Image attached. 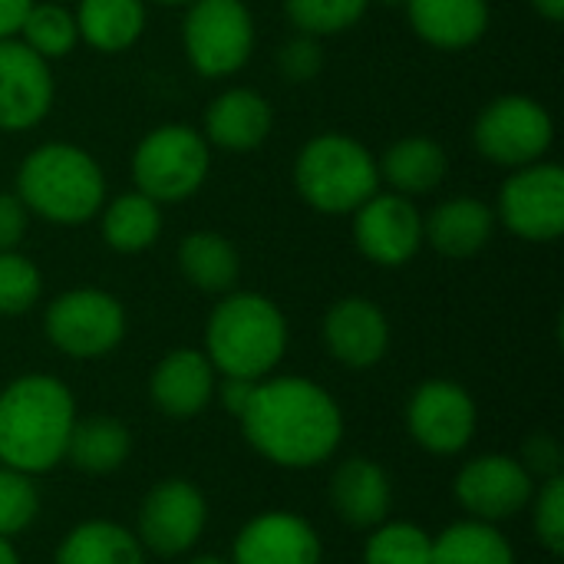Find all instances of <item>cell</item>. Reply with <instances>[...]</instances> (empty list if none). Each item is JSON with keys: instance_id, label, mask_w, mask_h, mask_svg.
I'll return each mask as SVG.
<instances>
[{"instance_id": "obj_30", "label": "cell", "mask_w": 564, "mask_h": 564, "mask_svg": "<svg viewBox=\"0 0 564 564\" xmlns=\"http://www.w3.org/2000/svg\"><path fill=\"white\" fill-rule=\"evenodd\" d=\"M17 40L23 46H30L36 56L50 59H63L73 53V46L79 43V30H76V17L73 10H66L63 3L53 0H36L30 7V13L20 23Z\"/></svg>"}, {"instance_id": "obj_7", "label": "cell", "mask_w": 564, "mask_h": 564, "mask_svg": "<svg viewBox=\"0 0 564 564\" xmlns=\"http://www.w3.org/2000/svg\"><path fill=\"white\" fill-rule=\"evenodd\" d=\"M182 46L195 73L231 76L254 53V17L245 0H192L182 20Z\"/></svg>"}, {"instance_id": "obj_25", "label": "cell", "mask_w": 564, "mask_h": 564, "mask_svg": "<svg viewBox=\"0 0 564 564\" xmlns=\"http://www.w3.org/2000/svg\"><path fill=\"white\" fill-rule=\"evenodd\" d=\"M377 165H380V175L390 185V192L416 198V195L433 192L446 178L449 159L440 142H433L426 135H406V139L393 142Z\"/></svg>"}, {"instance_id": "obj_20", "label": "cell", "mask_w": 564, "mask_h": 564, "mask_svg": "<svg viewBox=\"0 0 564 564\" xmlns=\"http://www.w3.org/2000/svg\"><path fill=\"white\" fill-rule=\"evenodd\" d=\"M274 126L271 102L248 86L225 89L205 109V142L228 149V152H251L258 149Z\"/></svg>"}, {"instance_id": "obj_44", "label": "cell", "mask_w": 564, "mask_h": 564, "mask_svg": "<svg viewBox=\"0 0 564 564\" xmlns=\"http://www.w3.org/2000/svg\"><path fill=\"white\" fill-rule=\"evenodd\" d=\"M383 3H387V7H403L406 0H383Z\"/></svg>"}, {"instance_id": "obj_31", "label": "cell", "mask_w": 564, "mask_h": 564, "mask_svg": "<svg viewBox=\"0 0 564 564\" xmlns=\"http://www.w3.org/2000/svg\"><path fill=\"white\" fill-rule=\"evenodd\" d=\"M433 535L413 522H380L364 545V564H430Z\"/></svg>"}, {"instance_id": "obj_2", "label": "cell", "mask_w": 564, "mask_h": 564, "mask_svg": "<svg viewBox=\"0 0 564 564\" xmlns=\"http://www.w3.org/2000/svg\"><path fill=\"white\" fill-rule=\"evenodd\" d=\"M76 400L53 373H23L0 390V466L46 476L66 459Z\"/></svg>"}, {"instance_id": "obj_14", "label": "cell", "mask_w": 564, "mask_h": 564, "mask_svg": "<svg viewBox=\"0 0 564 564\" xmlns=\"http://www.w3.org/2000/svg\"><path fill=\"white\" fill-rule=\"evenodd\" d=\"M354 241L370 264L403 268L423 248V215L406 195L373 192L354 212Z\"/></svg>"}, {"instance_id": "obj_22", "label": "cell", "mask_w": 564, "mask_h": 564, "mask_svg": "<svg viewBox=\"0 0 564 564\" xmlns=\"http://www.w3.org/2000/svg\"><path fill=\"white\" fill-rule=\"evenodd\" d=\"M413 33L436 50H466L489 30V0H406Z\"/></svg>"}, {"instance_id": "obj_17", "label": "cell", "mask_w": 564, "mask_h": 564, "mask_svg": "<svg viewBox=\"0 0 564 564\" xmlns=\"http://www.w3.org/2000/svg\"><path fill=\"white\" fill-rule=\"evenodd\" d=\"M324 347L347 370H370L390 350V321L370 297H340L324 314Z\"/></svg>"}, {"instance_id": "obj_6", "label": "cell", "mask_w": 564, "mask_h": 564, "mask_svg": "<svg viewBox=\"0 0 564 564\" xmlns=\"http://www.w3.org/2000/svg\"><path fill=\"white\" fill-rule=\"evenodd\" d=\"M212 169V145L205 135L185 122H165L152 129L132 152L135 192L159 205L192 198Z\"/></svg>"}, {"instance_id": "obj_42", "label": "cell", "mask_w": 564, "mask_h": 564, "mask_svg": "<svg viewBox=\"0 0 564 564\" xmlns=\"http://www.w3.org/2000/svg\"><path fill=\"white\" fill-rule=\"evenodd\" d=\"M188 564H231V562H225V558H215V555H198V558H192Z\"/></svg>"}, {"instance_id": "obj_5", "label": "cell", "mask_w": 564, "mask_h": 564, "mask_svg": "<svg viewBox=\"0 0 564 564\" xmlns=\"http://www.w3.org/2000/svg\"><path fill=\"white\" fill-rule=\"evenodd\" d=\"M294 188L321 215H354L380 192V165L357 139L321 132L307 139L294 159Z\"/></svg>"}, {"instance_id": "obj_37", "label": "cell", "mask_w": 564, "mask_h": 564, "mask_svg": "<svg viewBox=\"0 0 564 564\" xmlns=\"http://www.w3.org/2000/svg\"><path fill=\"white\" fill-rule=\"evenodd\" d=\"M522 466L535 476V479H552V476H562V446L555 436H532L525 453H522Z\"/></svg>"}, {"instance_id": "obj_9", "label": "cell", "mask_w": 564, "mask_h": 564, "mask_svg": "<svg viewBox=\"0 0 564 564\" xmlns=\"http://www.w3.org/2000/svg\"><path fill=\"white\" fill-rule=\"evenodd\" d=\"M552 139H555V122L549 109L539 99L519 93L492 99L473 126V142L479 155L502 169H522L542 162L545 152L552 149Z\"/></svg>"}, {"instance_id": "obj_41", "label": "cell", "mask_w": 564, "mask_h": 564, "mask_svg": "<svg viewBox=\"0 0 564 564\" xmlns=\"http://www.w3.org/2000/svg\"><path fill=\"white\" fill-rule=\"evenodd\" d=\"M0 564H20V555L13 549V539H3V535H0Z\"/></svg>"}, {"instance_id": "obj_19", "label": "cell", "mask_w": 564, "mask_h": 564, "mask_svg": "<svg viewBox=\"0 0 564 564\" xmlns=\"http://www.w3.org/2000/svg\"><path fill=\"white\" fill-rule=\"evenodd\" d=\"M330 506L344 525L370 532L390 519L393 482L380 463L367 456H350L330 476Z\"/></svg>"}, {"instance_id": "obj_23", "label": "cell", "mask_w": 564, "mask_h": 564, "mask_svg": "<svg viewBox=\"0 0 564 564\" xmlns=\"http://www.w3.org/2000/svg\"><path fill=\"white\" fill-rule=\"evenodd\" d=\"M132 456V433L122 420L116 416H76L69 443H66V459L76 473L86 476H112L119 473Z\"/></svg>"}, {"instance_id": "obj_34", "label": "cell", "mask_w": 564, "mask_h": 564, "mask_svg": "<svg viewBox=\"0 0 564 564\" xmlns=\"http://www.w3.org/2000/svg\"><path fill=\"white\" fill-rule=\"evenodd\" d=\"M40 516V489L33 476L0 466V535L17 539Z\"/></svg>"}, {"instance_id": "obj_40", "label": "cell", "mask_w": 564, "mask_h": 564, "mask_svg": "<svg viewBox=\"0 0 564 564\" xmlns=\"http://www.w3.org/2000/svg\"><path fill=\"white\" fill-rule=\"evenodd\" d=\"M532 7H535L549 23H562L564 20V0H532Z\"/></svg>"}, {"instance_id": "obj_8", "label": "cell", "mask_w": 564, "mask_h": 564, "mask_svg": "<svg viewBox=\"0 0 564 564\" xmlns=\"http://www.w3.org/2000/svg\"><path fill=\"white\" fill-rule=\"evenodd\" d=\"M46 340L69 360H99L126 337V307L102 288H73L43 314Z\"/></svg>"}, {"instance_id": "obj_1", "label": "cell", "mask_w": 564, "mask_h": 564, "mask_svg": "<svg viewBox=\"0 0 564 564\" xmlns=\"http://www.w3.org/2000/svg\"><path fill=\"white\" fill-rule=\"evenodd\" d=\"M245 443L278 469L307 473L344 443L340 403L307 377H264L238 413Z\"/></svg>"}, {"instance_id": "obj_33", "label": "cell", "mask_w": 564, "mask_h": 564, "mask_svg": "<svg viewBox=\"0 0 564 564\" xmlns=\"http://www.w3.org/2000/svg\"><path fill=\"white\" fill-rule=\"evenodd\" d=\"M43 294L40 268L20 251H0V317H20L33 311Z\"/></svg>"}, {"instance_id": "obj_36", "label": "cell", "mask_w": 564, "mask_h": 564, "mask_svg": "<svg viewBox=\"0 0 564 564\" xmlns=\"http://www.w3.org/2000/svg\"><path fill=\"white\" fill-rule=\"evenodd\" d=\"M278 69L288 83H311L324 69V50L317 36L297 33L278 53Z\"/></svg>"}, {"instance_id": "obj_21", "label": "cell", "mask_w": 564, "mask_h": 564, "mask_svg": "<svg viewBox=\"0 0 564 564\" xmlns=\"http://www.w3.org/2000/svg\"><path fill=\"white\" fill-rule=\"evenodd\" d=\"M496 231V208L479 198L459 195L440 202L423 218V241H430L443 258H473L479 254Z\"/></svg>"}, {"instance_id": "obj_28", "label": "cell", "mask_w": 564, "mask_h": 564, "mask_svg": "<svg viewBox=\"0 0 564 564\" xmlns=\"http://www.w3.org/2000/svg\"><path fill=\"white\" fill-rule=\"evenodd\" d=\"M99 231L119 254L149 251L162 235V205L142 192H126L99 208Z\"/></svg>"}, {"instance_id": "obj_32", "label": "cell", "mask_w": 564, "mask_h": 564, "mask_svg": "<svg viewBox=\"0 0 564 564\" xmlns=\"http://www.w3.org/2000/svg\"><path fill=\"white\" fill-rule=\"evenodd\" d=\"M370 0H284V13L297 33L307 36H337L357 26Z\"/></svg>"}, {"instance_id": "obj_29", "label": "cell", "mask_w": 564, "mask_h": 564, "mask_svg": "<svg viewBox=\"0 0 564 564\" xmlns=\"http://www.w3.org/2000/svg\"><path fill=\"white\" fill-rule=\"evenodd\" d=\"M430 564H519L512 542L502 535L499 525L463 519L443 529L433 539V562Z\"/></svg>"}, {"instance_id": "obj_4", "label": "cell", "mask_w": 564, "mask_h": 564, "mask_svg": "<svg viewBox=\"0 0 564 564\" xmlns=\"http://www.w3.org/2000/svg\"><path fill=\"white\" fill-rule=\"evenodd\" d=\"M17 198L50 225H86L106 205V175L86 149L43 142L17 169Z\"/></svg>"}, {"instance_id": "obj_12", "label": "cell", "mask_w": 564, "mask_h": 564, "mask_svg": "<svg viewBox=\"0 0 564 564\" xmlns=\"http://www.w3.org/2000/svg\"><path fill=\"white\" fill-rule=\"evenodd\" d=\"M535 486L539 479L522 466V459L506 453H486L469 459L456 473L453 496L469 519L502 525L529 509Z\"/></svg>"}, {"instance_id": "obj_24", "label": "cell", "mask_w": 564, "mask_h": 564, "mask_svg": "<svg viewBox=\"0 0 564 564\" xmlns=\"http://www.w3.org/2000/svg\"><path fill=\"white\" fill-rule=\"evenodd\" d=\"M53 564H145V549L132 529L109 519H89L63 535Z\"/></svg>"}, {"instance_id": "obj_16", "label": "cell", "mask_w": 564, "mask_h": 564, "mask_svg": "<svg viewBox=\"0 0 564 564\" xmlns=\"http://www.w3.org/2000/svg\"><path fill=\"white\" fill-rule=\"evenodd\" d=\"M324 542L317 529L288 509H268L248 519L235 542L231 564H321Z\"/></svg>"}, {"instance_id": "obj_35", "label": "cell", "mask_w": 564, "mask_h": 564, "mask_svg": "<svg viewBox=\"0 0 564 564\" xmlns=\"http://www.w3.org/2000/svg\"><path fill=\"white\" fill-rule=\"evenodd\" d=\"M529 509H532V529L539 545L555 558L564 555V476L542 479L535 486Z\"/></svg>"}, {"instance_id": "obj_26", "label": "cell", "mask_w": 564, "mask_h": 564, "mask_svg": "<svg viewBox=\"0 0 564 564\" xmlns=\"http://www.w3.org/2000/svg\"><path fill=\"white\" fill-rule=\"evenodd\" d=\"M178 271L192 288L221 297L241 278V254L218 231H188L178 245Z\"/></svg>"}, {"instance_id": "obj_38", "label": "cell", "mask_w": 564, "mask_h": 564, "mask_svg": "<svg viewBox=\"0 0 564 564\" xmlns=\"http://www.w3.org/2000/svg\"><path fill=\"white\" fill-rule=\"evenodd\" d=\"M30 212L17 198V192H0V251H17L26 238Z\"/></svg>"}, {"instance_id": "obj_10", "label": "cell", "mask_w": 564, "mask_h": 564, "mask_svg": "<svg viewBox=\"0 0 564 564\" xmlns=\"http://www.w3.org/2000/svg\"><path fill=\"white\" fill-rule=\"evenodd\" d=\"M205 525H208L205 492L188 479H162L142 496L132 532L145 552L159 558H178L202 542Z\"/></svg>"}, {"instance_id": "obj_39", "label": "cell", "mask_w": 564, "mask_h": 564, "mask_svg": "<svg viewBox=\"0 0 564 564\" xmlns=\"http://www.w3.org/2000/svg\"><path fill=\"white\" fill-rule=\"evenodd\" d=\"M36 0H0V40H13L20 33L23 17Z\"/></svg>"}, {"instance_id": "obj_43", "label": "cell", "mask_w": 564, "mask_h": 564, "mask_svg": "<svg viewBox=\"0 0 564 564\" xmlns=\"http://www.w3.org/2000/svg\"><path fill=\"white\" fill-rule=\"evenodd\" d=\"M145 3H159V7H188L192 0H145Z\"/></svg>"}, {"instance_id": "obj_18", "label": "cell", "mask_w": 564, "mask_h": 564, "mask_svg": "<svg viewBox=\"0 0 564 564\" xmlns=\"http://www.w3.org/2000/svg\"><path fill=\"white\" fill-rule=\"evenodd\" d=\"M218 373L205 350L178 347L169 350L152 377H149V400L152 406L169 420H195L215 403Z\"/></svg>"}, {"instance_id": "obj_13", "label": "cell", "mask_w": 564, "mask_h": 564, "mask_svg": "<svg viewBox=\"0 0 564 564\" xmlns=\"http://www.w3.org/2000/svg\"><path fill=\"white\" fill-rule=\"evenodd\" d=\"M479 426L473 393L456 380H423L406 403V430L413 443L433 456H459Z\"/></svg>"}, {"instance_id": "obj_15", "label": "cell", "mask_w": 564, "mask_h": 564, "mask_svg": "<svg viewBox=\"0 0 564 564\" xmlns=\"http://www.w3.org/2000/svg\"><path fill=\"white\" fill-rule=\"evenodd\" d=\"M53 73L17 36L0 40V132H26L53 109Z\"/></svg>"}, {"instance_id": "obj_27", "label": "cell", "mask_w": 564, "mask_h": 564, "mask_svg": "<svg viewBox=\"0 0 564 564\" xmlns=\"http://www.w3.org/2000/svg\"><path fill=\"white\" fill-rule=\"evenodd\" d=\"M73 17L83 43L99 53H126L145 30V0H79Z\"/></svg>"}, {"instance_id": "obj_3", "label": "cell", "mask_w": 564, "mask_h": 564, "mask_svg": "<svg viewBox=\"0 0 564 564\" xmlns=\"http://www.w3.org/2000/svg\"><path fill=\"white\" fill-rule=\"evenodd\" d=\"M288 354V321L281 307L258 291H228L208 314L205 357L218 377L258 383L278 370Z\"/></svg>"}, {"instance_id": "obj_11", "label": "cell", "mask_w": 564, "mask_h": 564, "mask_svg": "<svg viewBox=\"0 0 564 564\" xmlns=\"http://www.w3.org/2000/svg\"><path fill=\"white\" fill-rule=\"evenodd\" d=\"M496 221L532 245L558 241L564 231V172L555 162L512 169L499 192Z\"/></svg>"}]
</instances>
